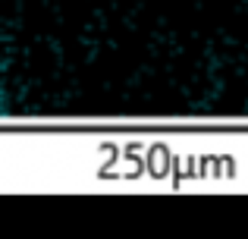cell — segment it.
Masks as SVG:
<instances>
[{"label":"cell","instance_id":"1","mask_svg":"<svg viewBox=\"0 0 248 239\" xmlns=\"http://www.w3.org/2000/svg\"><path fill=\"white\" fill-rule=\"evenodd\" d=\"M3 111H6V107H3V101H0V113H3Z\"/></svg>","mask_w":248,"mask_h":239}]
</instances>
